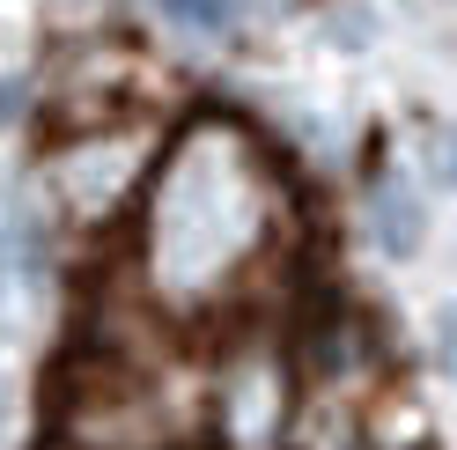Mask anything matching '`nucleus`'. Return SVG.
<instances>
[{
	"label": "nucleus",
	"instance_id": "f257e3e1",
	"mask_svg": "<svg viewBox=\"0 0 457 450\" xmlns=\"http://www.w3.org/2000/svg\"><path fill=\"white\" fill-rule=\"evenodd\" d=\"M259 237V178H251V148L237 126L199 119L155 185L148 207V266L170 296H192L221 280Z\"/></svg>",
	"mask_w": 457,
	"mask_h": 450
},
{
	"label": "nucleus",
	"instance_id": "f03ea898",
	"mask_svg": "<svg viewBox=\"0 0 457 450\" xmlns=\"http://www.w3.org/2000/svg\"><path fill=\"white\" fill-rule=\"evenodd\" d=\"M133 178V148L126 140H81V148L60 162V192L74 214H104L119 200V185Z\"/></svg>",
	"mask_w": 457,
	"mask_h": 450
},
{
	"label": "nucleus",
	"instance_id": "7ed1b4c3",
	"mask_svg": "<svg viewBox=\"0 0 457 450\" xmlns=\"http://www.w3.org/2000/svg\"><path fill=\"white\" fill-rule=\"evenodd\" d=\"M369 237H377V251H384V259H413V251H420L428 214H420V200H413V185L384 178L377 192H369Z\"/></svg>",
	"mask_w": 457,
	"mask_h": 450
},
{
	"label": "nucleus",
	"instance_id": "20e7f679",
	"mask_svg": "<svg viewBox=\"0 0 457 450\" xmlns=\"http://www.w3.org/2000/svg\"><path fill=\"white\" fill-rule=\"evenodd\" d=\"M413 155H420V178L436 192H457V126L450 119H420L413 126Z\"/></svg>",
	"mask_w": 457,
	"mask_h": 450
},
{
	"label": "nucleus",
	"instance_id": "39448f33",
	"mask_svg": "<svg viewBox=\"0 0 457 450\" xmlns=\"http://www.w3.org/2000/svg\"><path fill=\"white\" fill-rule=\"evenodd\" d=\"M155 8L170 15V22H178V30H228V22H237L244 15V0H155Z\"/></svg>",
	"mask_w": 457,
	"mask_h": 450
},
{
	"label": "nucleus",
	"instance_id": "423d86ee",
	"mask_svg": "<svg viewBox=\"0 0 457 450\" xmlns=\"http://www.w3.org/2000/svg\"><path fill=\"white\" fill-rule=\"evenodd\" d=\"M436 362H443V370L457 377V303H450V311L436 318Z\"/></svg>",
	"mask_w": 457,
	"mask_h": 450
},
{
	"label": "nucleus",
	"instance_id": "0eeeda50",
	"mask_svg": "<svg viewBox=\"0 0 457 450\" xmlns=\"http://www.w3.org/2000/svg\"><path fill=\"white\" fill-rule=\"evenodd\" d=\"M8 421H15V406H8V384H0V436H8Z\"/></svg>",
	"mask_w": 457,
	"mask_h": 450
},
{
	"label": "nucleus",
	"instance_id": "6e6552de",
	"mask_svg": "<svg viewBox=\"0 0 457 450\" xmlns=\"http://www.w3.org/2000/svg\"><path fill=\"white\" fill-rule=\"evenodd\" d=\"M0 251H8V244H0Z\"/></svg>",
	"mask_w": 457,
	"mask_h": 450
}]
</instances>
